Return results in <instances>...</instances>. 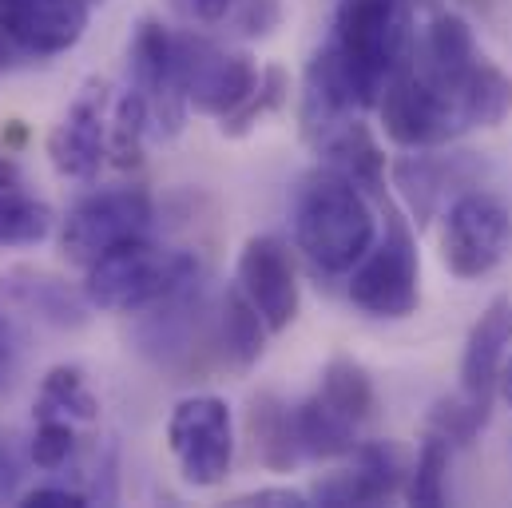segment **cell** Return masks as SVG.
<instances>
[{
	"label": "cell",
	"instance_id": "cell-1",
	"mask_svg": "<svg viewBox=\"0 0 512 508\" xmlns=\"http://www.w3.org/2000/svg\"><path fill=\"white\" fill-rule=\"evenodd\" d=\"M378 112L397 147H445L465 131L501 124L512 112V80L485 52L449 76L429 72L409 56V64L385 84Z\"/></svg>",
	"mask_w": 512,
	"mask_h": 508
},
{
	"label": "cell",
	"instance_id": "cell-2",
	"mask_svg": "<svg viewBox=\"0 0 512 508\" xmlns=\"http://www.w3.org/2000/svg\"><path fill=\"white\" fill-rule=\"evenodd\" d=\"M378 239L366 191L334 167H318L294 191V243L318 274H350Z\"/></svg>",
	"mask_w": 512,
	"mask_h": 508
},
{
	"label": "cell",
	"instance_id": "cell-3",
	"mask_svg": "<svg viewBox=\"0 0 512 508\" xmlns=\"http://www.w3.org/2000/svg\"><path fill=\"white\" fill-rule=\"evenodd\" d=\"M409 0H338L330 48L346 68L362 108H378L385 84L409 64L417 48Z\"/></svg>",
	"mask_w": 512,
	"mask_h": 508
},
{
	"label": "cell",
	"instance_id": "cell-4",
	"mask_svg": "<svg viewBox=\"0 0 512 508\" xmlns=\"http://www.w3.org/2000/svg\"><path fill=\"white\" fill-rule=\"evenodd\" d=\"M199 278V262L191 251L159 247L147 235L108 251L84 270V298L96 310L139 314L155 302L179 294Z\"/></svg>",
	"mask_w": 512,
	"mask_h": 508
},
{
	"label": "cell",
	"instance_id": "cell-5",
	"mask_svg": "<svg viewBox=\"0 0 512 508\" xmlns=\"http://www.w3.org/2000/svg\"><path fill=\"white\" fill-rule=\"evenodd\" d=\"M374 409H378V393L366 366H358L354 358L326 362L318 389L294 405L298 445L306 461L350 457L362 445V433L374 421Z\"/></svg>",
	"mask_w": 512,
	"mask_h": 508
},
{
	"label": "cell",
	"instance_id": "cell-6",
	"mask_svg": "<svg viewBox=\"0 0 512 508\" xmlns=\"http://www.w3.org/2000/svg\"><path fill=\"white\" fill-rule=\"evenodd\" d=\"M382 207L385 231L374 239L366 258L350 270V302L370 318L401 322L421 302V258L409 223L385 199Z\"/></svg>",
	"mask_w": 512,
	"mask_h": 508
},
{
	"label": "cell",
	"instance_id": "cell-7",
	"mask_svg": "<svg viewBox=\"0 0 512 508\" xmlns=\"http://www.w3.org/2000/svg\"><path fill=\"white\" fill-rule=\"evenodd\" d=\"M441 227V258L449 274L473 282L493 274L512 251V211L493 191L469 187L445 207Z\"/></svg>",
	"mask_w": 512,
	"mask_h": 508
},
{
	"label": "cell",
	"instance_id": "cell-8",
	"mask_svg": "<svg viewBox=\"0 0 512 508\" xmlns=\"http://www.w3.org/2000/svg\"><path fill=\"white\" fill-rule=\"evenodd\" d=\"M151 219H155V203L143 187L92 191L68 211L60 227V251L72 266L88 270L108 251L124 247L131 239H143L151 231Z\"/></svg>",
	"mask_w": 512,
	"mask_h": 508
},
{
	"label": "cell",
	"instance_id": "cell-9",
	"mask_svg": "<svg viewBox=\"0 0 512 508\" xmlns=\"http://www.w3.org/2000/svg\"><path fill=\"white\" fill-rule=\"evenodd\" d=\"M167 449L195 489H215L227 481L235 461V421L231 405L211 393L183 397L167 417Z\"/></svg>",
	"mask_w": 512,
	"mask_h": 508
},
{
	"label": "cell",
	"instance_id": "cell-10",
	"mask_svg": "<svg viewBox=\"0 0 512 508\" xmlns=\"http://www.w3.org/2000/svg\"><path fill=\"white\" fill-rule=\"evenodd\" d=\"M175 60L183 96L203 116H231L258 84V68L247 52L199 32H175Z\"/></svg>",
	"mask_w": 512,
	"mask_h": 508
},
{
	"label": "cell",
	"instance_id": "cell-11",
	"mask_svg": "<svg viewBox=\"0 0 512 508\" xmlns=\"http://www.w3.org/2000/svg\"><path fill=\"white\" fill-rule=\"evenodd\" d=\"M112 84L108 80H88L76 100L68 104L64 120L48 135V159L64 179H96L104 163L112 159Z\"/></svg>",
	"mask_w": 512,
	"mask_h": 508
},
{
	"label": "cell",
	"instance_id": "cell-12",
	"mask_svg": "<svg viewBox=\"0 0 512 508\" xmlns=\"http://www.w3.org/2000/svg\"><path fill=\"white\" fill-rule=\"evenodd\" d=\"M131 88L147 104V120L155 139H175L187 120V96L179 84V60H175V32H167L159 20H143L131 36Z\"/></svg>",
	"mask_w": 512,
	"mask_h": 508
},
{
	"label": "cell",
	"instance_id": "cell-13",
	"mask_svg": "<svg viewBox=\"0 0 512 508\" xmlns=\"http://www.w3.org/2000/svg\"><path fill=\"white\" fill-rule=\"evenodd\" d=\"M235 286L255 302L270 334H282L298 318V302H302L298 274H294V258L282 239L274 235L247 239V247L239 251V262H235Z\"/></svg>",
	"mask_w": 512,
	"mask_h": 508
},
{
	"label": "cell",
	"instance_id": "cell-14",
	"mask_svg": "<svg viewBox=\"0 0 512 508\" xmlns=\"http://www.w3.org/2000/svg\"><path fill=\"white\" fill-rule=\"evenodd\" d=\"M92 0H0V36L28 56H60L80 44Z\"/></svg>",
	"mask_w": 512,
	"mask_h": 508
},
{
	"label": "cell",
	"instance_id": "cell-15",
	"mask_svg": "<svg viewBox=\"0 0 512 508\" xmlns=\"http://www.w3.org/2000/svg\"><path fill=\"white\" fill-rule=\"evenodd\" d=\"M405 477H409V469H405L401 449L393 441H362L350 453V465L346 469L322 477L310 489V501L330 508L382 505V501H389L401 489Z\"/></svg>",
	"mask_w": 512,
	"mask_h": 508
},
{
	"label": "cell",
	"instance_id": "cell-16",
	"mask_svg": "<svg viewBox=\"0 0 512 508\" xmlns=\"http://www.w3.org/2000/svg\"><path fill=\"white\" fill-rule=\"evenodd\" d=\"M465 171H469V163L461 155H437V147L409 151L393 163V183H397L401 199L409 203L417 227H425L437 215V207L449 199V191L465 183Z\"/></svg>",
	"mask_w": 512,
	"mask_h": 508
},
{
	"label": "cell",
	"instance_id": "cell-17",
	"mask_svg": "<svg viewBox=\"0 0 512 508\" xmlns=\"http://www.w3.org/2000/svg\"><path fill=\"white\" fill-rule=\"evenodd\" d=\"M512 346V298H497L485 306V314L473 322L465 354H461V389L473 397H489L501 385L505 354Z\"/></svg>",
	"mask_w": 512,
	"mask_h": 508
},
{
	"label": "cell",
	"instance_id": "cell-18",
	"mask_svg": "<svg viewBox=\"0 0 512 508\" xmlns=\"http://www.w3.org/2000/svg\"><path fill=\"white\" fill-rule=\"evenodd\" d=\"M52 231V207L28 187L24 171L0 155V251L36 247Z\"/></svg>",
	"mask_w": 512,
	"mask_h": 508
},
{
	"label": "cell",
	"instance_id": "cell-19",
	"mask_svg": "<svg viewBox=\"0 0 512 508\" xmlns=\"http://www.w3.org/2000/svg\"><path fill=\"white\" fill-rule=\"evenodd\" d=\"M314 151L322 155V167L342 171V175L354 179L366 195L385 199V155H382V147H378V139H374V131L362 124L358 116L346 120L338 131H330Z\"/></svg>",
	"mask_w": 512,
	"mask_h": 508
},
{
	"label": "cell",
	"instance_id": "cell-20",
	"mask_svg": "<svg viewBox=\"0 0 512 508\" xmlns=\"http://www.w3.org/2000/svg\"><path fill=\"white\" fill-rule=\"evenodd\" d=\"M266 334H270V326L255 310V302L239 286H227V294L219 298V310H215V346H219L223 362L235 370H251L266 350Z\"/></svg>",
	"mask_w": 512,
	"mask_h": 508
},
{
	"label": "cell",
	"instance_id": "cell-21",
	"mask_svg": "<svg viewBox=\"0 0 512 508\" xmlns=\"http://www.w3.org/2000/svg\"><path fill=\"white\" fill-rule=\"evenodd\" d=\"M251 437H255L258 461L274 473H286L306 461V453L298 445L294 405H286L278 393H258L251 401Z\"/></svg>",
	"mask_w": 512,
	"mask_h": 508
},
{
	"label": "cell",
	"instance_id": "cell-22",
	"mask_svg": "<svg viewBox=\"0 0 512 508\" xmlns=\"http://www.w3.org/2000/svg\"><path fill=\"white\" fill-rule=\"evenodd\" d=\"M0 290L20 306V314L44 318L60 330H76L88 318L84 314L88 298H76L60 278H48V274H12V278H0Z\"/></svg>",
	"mask_w": 512,
	"mask_h": 508
},
{
	"label": "cell",
	"instance_id": "cell-23",
	"mask_svg": "<svg viewBox=\"0 0 512 508\" xmlns=\"http://www.w3.org/2000/svg\"><path fill=\"white\" fill-rule=\"evenodd\" d=\"M36 417H64L76 425H92L100 417V397L92 393L84 370L52 366L40 381V393H36Z\"/></svg>",
	"mask_w": 512,
	"mask_h": 508
},
{
	"label": "cell",
	"instance_id": "cell-24",
	"mask_svg": "<svg viewBox=\"0 0 512 508\" xmlns=\"http://www.w3.org/2000/svg\"><path fill=\"white\" fill-rule=\"evenodd\" d=\"M449 461H453V445L437 433H425L417 461L409 469V481H405V501L425 508L445 505L449 501Z\"/></svg>",
	"mask_w": 512,
	"mask_h": 508
},
{
	"label": "cell",
	"instance_id": "cell-25",
	"mask_svg": "<svg viewBox=\"0 0 512 508\" xmlns=\"http://www.w3.org/2000/svg\"><path fill=\"white\" fill-rule=\"evenodd\" d=\"M286 96H290V76H286L282 68H262L255 92H251L231 116H223V135H235V139H239V135L255 131L266 116H274V112L286 104Z\"/></svg>",
	"mask_w": 512,
	"mask_h": 508
},
{
	"label": "cell",
	"instance_id": "cell-26",
	"mask_svg": "<svg viewBox=\"0 0 512 508\" xmlns=\"http://www.w3.org/2000/svg\"><path fill=\"white\" fill-rule=\"evenodd\" d=\"M489 421V397H473V393H457L433 405L429 413V433L445 437L449 445H469Z\"/></svg>",
	"mask_w": 512,
	"mask_h": 508
},
{
	"label": "cell",
	"instance_id": "cell-27",
	"mask_svg": "<svg viewBox=\"0 0 512 508\" xmlns=\"http://www.w3.org/2000/svg\"><path fill=\"white\" fill-rule=\"evenodd\" d=\"M76 457V421L64 417H36V433H32V465L36 469H64Z\"/></svg>",
	"mask_w": 512,
	"mask_h": 508
},
{
	"label": "cell",
	"instance_id": "cell-28",
	"mask_svg": "<svg viewBox=\"0 0 512 508\" xmlns=\"http://www.w3.org/2000/svg\"><path fill=\"white\" fill-rule=\"evenodd\" d=\"M24 358V326H20V306L0 290V397L12 389Z\"/></svg>",
	"mask_w": 512,
	"mask_h": 508
},
{
	"label": "cell",
	"instance_id": "cell-29",
	"mask_svg": "<svg viewBox=\"0 0 512 508\" xmlns=\"http://www.w3.org/2000/svg\"><path fill=\"white\" fill-rule=\"evenodd\" d=\"M28 508H88L92 497L84 489H68V485H40L24 497Z\"/></svg>",
	"mask_w": 512,
	"mask_h": 508
},
{
	"label": "cell",
	"instance_id": "cell-30",
	"mask_svg": "<svg viewBox=\"0 0 512 508\" xmlns=\"http://www.w3.org/2000/svg\"><path fill=\"white\" fill-rule=\"evenodd\" d=\"M187 16H195L199 24H223L231 20V12L243 4V0H175Z\"/></svg>",
	"mask_w": 512,
	"mask_h": 508
},
{
	"label": "cell",
	"instance_id": "cell-31",
	"mask_svg": "<svg viewBox=\"0 0 512 508\" xmlns=\"http://www.w3.org/2000/svg\"><path fill=\"white\" fill-rule=\"evenodd\" d=\"M235 505H270V508H306L310 505V493H294V489H258L239 497Z\"/></svg>",
	"mask_w": 512,
	"mask_h": 508
},
{
	"label": "cell",
	"instance_id": "cell-32",
	"mask_svg": "<svg viewBox=\"0 0 512 508\" xmlns=\"http://www.w3.org/2000/svg\"><path fill=\"white\" fill-rule=\"evenodd\" d=\"M501 393H505V401L512 405V358H505V370H501Z\"/></svg>",
	"mask_w": 512,
	"mask_h": 508
},
{
	"label": "cell",
	"instance_id": "cell-33",
	"mask_svg": "<svg viewBox=\"0 0 512 508\" xmlns=\"http://www.w3.org/2000/svg\"><path fill=\"white\" fill-rule=\"evenodd\" d=\"M409 4H413V8H437L441 0H409Z\"/></svg>",
	"mask_w": 512,
	"mask_h": 508
},
{
	"label": "cell",
	"instance_id": "cell-34",
	"mask_svg": "<svg viewBox=\"0 0 512 508\" xmlns=\"http://www.w3.org/2000/svg\"><path fill=\"white\" fill-rule=\"evenodd\" d=\"M92 4H96V0H92Z\"/></svg>",
	"mask_w": 512,
	"mask_h": 508
}]
</instances>
